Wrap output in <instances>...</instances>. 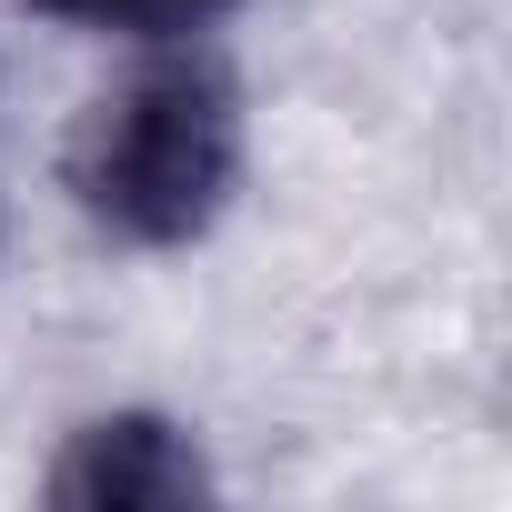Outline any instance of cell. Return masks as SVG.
<instances>
[{
    "mask_svg": "<svg viewBox=\"0 0 512 512\" xmlns=\"http://www.w3.org/2000/svg\"><path fill=\"white\" fill-rule=\"evenodd\" d=\"M131 51L141 61L71 121L61 191L121 251H191L221 231V211L241 201V171H251L241 71L201 31L131 41Z\"/></svg>",
    "mask_w": 512,
    "mask_h": 512,
    "instance_id": "cell-1",
    "label": "cell"
},
{
    "mask_svg": "<svg viewBox=\"0 0 512 512\" xmlns=\"http://www.w3.org/2000/svg\"><path fill=\"white\" fill-rule=\"evenodd\" d=\"M61 31H111V41H171V31H211L241 0H31Z\"/></svg>",
    "mask_w": 512,
    "mask_h": 512,
    "instance_id": "cell-3",
    "label": "cell"
},
{
    "mask_svg": "<svg viewBox=\"0 0 512 512\" xmlns=\"http://www.w3.org/2000/svg\"><path fill=\"white\" fill-rule=\"evenodd\" d=\"M41 502L61 512H181L211 502V462L191 442V422L171 412H91L61 462L41 472Z\"/></svg>",
    "mask_w": 512,
    "mask_h": 512,
    "instance_id": "cell-2",
    "label": "cell"
}]
</instances>
